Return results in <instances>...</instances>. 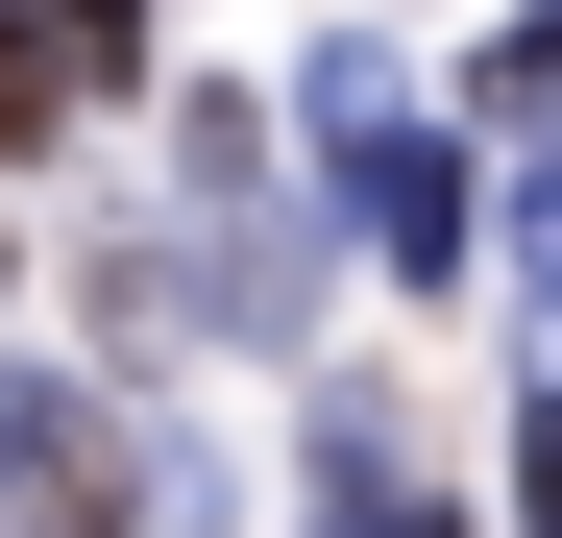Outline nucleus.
I'll return each mask as SVG.
<instances>
[{
  "instance_id": "f257e3e1",
  "label": "nucleus",
  "mask_w": 562,
  "mask_h": 538,
  "mask_svg": "<svg viewBox=\"0 0 562 538\" xmlns=\"http://www.w3.org/2000/svg\"><path fill=\"white\" fill-rule=\"evenodd\" d=\"M318 123H342V171H367V245H392V269H464V147L392 123V99H318Z\"/></svg>"
},
{
  "instance_id": "f03ea898",
  "label": "nucleus",
  "mask_w": 562,
  "mask_h": 538,
  "mask_svg": "<svg viewBox=\"0 0 562 538\" xmlns=\"http://www.w3.org/2000/svg\"><path fill=\"white\" fill-rule=\"evenodd\" d=\"M0 490H25V514H123V440L74 416V392H25V368H0Z\"/></svg>"
},
{
  "instance_id": "7ed1b4c3",
  "label": "nucleus",
  "mask_w": 562,
  "mask_h": 538,
  "mask_svg": "<svg viewBox=\"0 0 562 538\" xmlns=\"http://www.w3.org/2000/svg\"><path fill=\"white\" fill-rule=\"evenodd\" d=\"M49 123H74V49H49V25H25V0H0V171H25V147H49Z\"/></svg>"
},
{
  "instance_id": "20e7f679",
  "label": "nucleus",
  "mask_w": 562,
  "mask_h": 538,
  "mask_svg": "<svg viewBox=\"0 0 562 538\" xmlns=\"http://www.w3.org/2000/svg\"><path fill=\"white\" fill-rule=\"evenodd\" d=\"M25 25H49L74 74H123V49H147V0H25Z\"/></svg>"
},
{
  "instance_id": "39448f33",
  "label": "nucleus",
  "mask_w": 562,
  "mask_h": 538,
  "mask_svg": "<svg viewBox=\"0 0 562 538\" xmlns=\"http://www.w3.org/2000/svg\"><path fill=\"white\" fill-rule=\"evenodd\" d=\"M514 514L562 538V392H514Z\"/></svg>"
},
{
  "instance_id": "423d86ee",
  "label": "nucleus",
  "mask_w": 562,
  "mask_h": 538,
  "mask_svg": "<svg viewBox=\"0 0 562 538\" xmlns=\"http://www.w3.org/2000/svg\"><path fill=\"white\" fill-rule=\"evenodd\" d=\"M318 538H464V514H416V490H392V466H367V490H342V514H318Z\"/></svg>"
}]
</instances>
